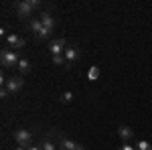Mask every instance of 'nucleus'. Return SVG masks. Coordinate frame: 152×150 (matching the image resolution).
<instances>
[{"label": "nucleus", "mask_w": 152, "mask_h": 150, "mask_svg": "<svg viewBox=\"0 0 152 150\" xmlns=\"http://www.w3.org/2000/svg\"><path fill=\"white\" fill-rule=\"evenodd\" d=\"M26 150H43V146H28Z\"/></svg>", "instance_id": "nucleus-20"}, {"label": "nucleus", "mask_w": 152, "mask_h": 150, "mask_svg": "<svg viewBox=\"0 0 152 150\" xmlns=\"http://www.w3.org/2000/svg\"><path fill=\"white\" fill-rule=\"evenodd\" d=\"M41 20H43V26H45V29L55 31V24H57V23H55V18H53L49 12H43V14H41Z\"/></svg>", "instance_id": "nucleus-11"}, {"label": "nucleus", "mask_w": 152, "mask_h": 150, "mask_svg": "<svg viewBox=\"0 0 152 150\" xmlns=\"http://www.w3.org/2000/svg\"><path fill=\"white\" fill-rule=\"evenodd\" d=\"M28 31H31V33H35V37L43 31V20H41V16H39V18H31V20H28Z\"/></svg>", "instance_id": "nucleus-9"}, {"label": "nucleus", "mask_w": 152, "mask_h": 150, "mask_svg": "<svg viewBox=\"0 0 152 150\" xmlns=\"http://www.w3.org/2000/svg\"><path fill=\"white\" fill-rule=\"evenodd\" d=\"M41 146H43V150H57V146H55V144H53L51 140H47V142H43Z\"/></svg>", "instance_id": "nucleus-18"}, {"label": "nucleus", "mask_w": 152, "mask_h": 150, "mask_svg": "<svg viewBox=\"0 0 152 150\" xmlns=\"http://www.w3.org/2000/svg\"><path fill=\"white\" fill-rule=\"evenodd\" d=\"M14 8H16V12H18V16L26 18V16H31V14H33L35 4H33V0H20V2H16V4H14Z\"/></svg>", "instance_id": "nucleus-3"}, {"label": "nucleus", "mask_w": 152, "mask_h": 150, "mask_svg": "<svg viewBox=\"0 0 152 150\" xmlns=\"http://www.w3.org/2000/svg\"><path fill=\"white\" fill-rule=\"evenodd\" d=\"M16 150H26V148H24V146H18V148H16Z\"/></svg>", "instance_id": "nucleus-22"}, {"label": "nucleus", "mask_w": 152, "mask_h": 150, "mask_svg": "<svg viewBox=\"0 0 152 150\" xmlns=\"http://www.w3.org/2000/svg\"><path fill=\"white\" fill-rule=\"evenodd\" d=\"M87 79L89 81H97L99 79V67H97V65L89 67V71H87Z\"/></svg>", "instance_id": "nucleus-12"}, {"label": "nucleus", "mask_w": 152, "mask_h": 150, "mask_svg": "<svg viewBox=\"0 0 152 150\" xmlns=\"http://www.w3.org/2000/svg\"><path fill=\"white\" fill-rule=\"evenodd\" d=\"M23 85H24V81L20 75H12V77H8L6 79V89H8V93H18L20 89H23Z\"/></svg>", "instance_id": "nucleus-4"}, {"label": "nucleus", "mask_w": 152, "mask_h": 150, "mask_svg": "<svg viewBox=\"0 0 152 150\" xmlns=\"http://www.w3.org/2000/svg\"><path fill=\"white\" fill-rule=\"evenodd\" d=\"M67 47H69V45H67L65 39H55V41L49 43V51H51V55H63Z\"/></svg>", "instance_id": "nucleus-6"}, {"label": "nucleus", "mask_w": 152, "mask_h": 150, "mask_svg": "<svg viewBox=\"0 0 152 150\" xmlns=\"http://www.w3.org/2000/svg\"><path fill=\"white\" fill-rule=\"evenodd\" d=\"M59 100H61V104H69L71 100H73V91H65Z\"/></svg>", "instance_id": "nucleus-17"}, {"label": "nucleus", "mask_w": 152, "mask_h": 150, "mask_svg": "<svg viewBox=\"0 0 152 150\" xmlns=\"http://www.w3.org/2000/svg\"><path fill=\"white\" fill-rule=\"evenodd\" d=\"M118 150H134V146H130L128 142H124V144H122V146H120Z\"/></svg>", "instance_id": "nucleus-19"}, {"label": "nucleus", "mask_w": 152, "mask_h": 150, "mask_svg": "<svg viewBox=\"0 0 152 150\" xmlns=\"http://www.w3.org/2000/svg\"><path fill=\"white\" fill-rule=\"evenodd\" d=\"M75 150H85V146H83V144H77V148Z\"/></svg>", "instance_id": "nucleus-21"}, {"label": "nucleus", "mask_w": 152, "mask_h": 150, "mask_svg": "<svg viewBox=\"0 0 152 150\" xmlns=\"http://www.w3.org/2000/svg\"><path fill=\"white\" fill-rule=\"evenodd\" d=\"M51 61L55 63V65H67V61H65V55H53Z\"/></svg>", "instance_id": "nucleus-15"}, {"label": "nucleus", "mask_w": 152, "mask_h": 150, "mask_svg": "<svg viewBox=\"0 0 152 150\" xmlns=\"http://www.w3.org/2000/svg\"><path fill=\"white\" fill-rule=\"evenodd\" d=\"M59 148H61V150H75V148H77V142H73L71 138L61 136V138H59Z\"/></svg>", "instance_id": "nucleus-10"}, {"label": "nucleus", "mask_w": 152, "mask_h": 150, "mask_svg": "<svg viewBox=\"0 0 152 150\" xmlns=\"http://www.w3.org/2000/svg\"><path fill=\"white\" fill-rule=\"evenodd\" d=\"M6 41H8V45L12 47V51H18V49H23V47H24V39L20 35H16V33L8 35V37H6Z\"/></svg>", "instance_id": "nucleus-7"}, {"label": "nucleus", "mask_w": 152, "mask_h": 150, "mask_svg": "<svg viewBox=\"0 0 152 150\" xmlns=\"http://www.w3.org/2000/svg\"><path fill=\"white\" fill-rule=\"evenodd\" d=\"M0 61H2V67H18V53L16 51H10V49H4L2 55H0Z\"/></svg>", "instance_id": "nucleus-1"}, {"label": "nucleus", "mask_w": 152, "mask_h": 150, "mask_svg": "<svg viewBox=\"0 0 152 150\" xmlns=\"http://www.w3.org/2000/svg\"><path fill=\"white\" fill-rule=\"evenodd\" d=\"M18 71H20V73H28V71H31L28 59H20V61H18Z\"/></svg>", "instance_id": "nucleus-13"}, {"label": "nucleus", "mask_w": 152, "mask_h": 150, "mask_svg": "<svg viewBox=\"0 0 152 150\" xmlns=\"http://www.w3.org/2000/svg\"><path fill=\"white\" fill-rule=\"evenodd\" d=\"M118 136L124 140V142H128V140L134 138V130H132L130 126H120L118 128Z\"/></svg>", "instance_id": "nucleus-8"}, {"label": "nucleus", "mask_w": 152, "mask_h": 150, "mask_svg": "<svg viewBox=\"0 0 152 150\" xmlns=\"http://www.w3.org/2000/svg\"><path fill=\"white\" fill-rule=\"evenodd\" d=\"M63 55H65V61H67V65H65V67H71V65L79 59L81 53H79V47H77V45H69L67 49H65V53H63Z\"/></svg>", "instance_id": "nucleus-5"}, {"label": "nucleus", "mask_w": 152, "mask_h": 150, "mask_svg": "<svg viewBox=\"0 0 152 150\" xmlns=\"http://www.w3.org/2000/svg\"><path fill=\"white\" fill-rule=\"evenodd\" d=\"M51 33H53V31H49V29H45V26H43V31L37 35V41H45V39H49V37H51Z\"/></svg>", "instance_id": "nucleus-14"}, {"label": "nucleus", "mask_w": 152, "mask_h": 150, "mask_svg": "<svg viewBox=\"0 0 152 150\" xmlns=\"http://www.w3.org/2000/svg\"><path fill=\"white\" fill-rule=\"evenodd\" d=\"M136 150H152V144L146 142V140H140V142L136 144Z\"/></svg>", "instance_id": "nucleus-16"}, {"label": "nucleus", "mask_w": 152, "mask_h": 150, "mask_svg": "<svg viewBox=\"0 0 152 150\" xmlns=\"http://www.w3.org/2000/svg\"><path fill=\"white\" fill-rule=\"evenodd\" d=\"M14 140H16V144L18 146H24V148H28L31 146V140H33V134L28 132V130H24V128H18V130H14Z\"/></svg>", "instance_id": "nucleus-2"}]
</instances>
